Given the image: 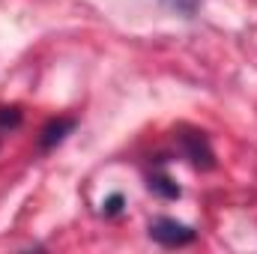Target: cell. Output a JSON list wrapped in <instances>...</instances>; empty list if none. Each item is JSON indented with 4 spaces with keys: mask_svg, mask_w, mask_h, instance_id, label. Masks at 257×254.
Returning a JSON list of instances; mask_svg holds the SVG:
<instances>
[{
    "mask_svg": "<svg viewBox=\"0 0 257 254\" xmlns=\"http://www.w3.org/2000/svg\"><path fill=\"white\" fill-rule=\"evenodd\" d=\"M150 233H153L162 245H186V242L194 239L192 227H186V224H180V221H174V218H159V221H153V224H150Z\"/></svg>",
    "mask_w": 257,
    "mask_h": 254,
    "instance_id": "obj_1",
    "label": "cell"
},
{
    "mask_svg": "<svg viewBox=\"0 0 257 254\" xmlns=\"http://www.w3.org/2000/svg\"><path fill=\"white\" fill-rule=\"evenodd\" d=\"M75 126L72 120H57V123H51V126L45 129V138H42V147H54V144H60L66 138V132Z\"/></svg>",
    "mask_w": 257,
    "mask_h": 254,
    "instance_id": "obj_2",
    "label": "cell"
}]
</instances>
